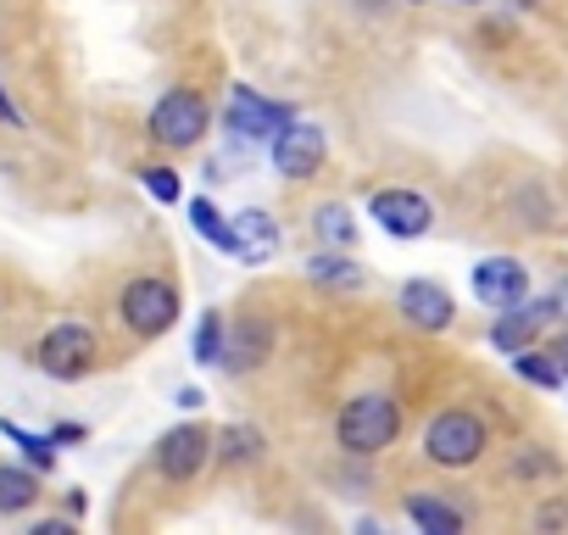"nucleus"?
Instances as JSON below:
<instances>
[{"label": "nucleus", "mask_w": 568, "mask_h": 535, "mask_svg": "<svg viewBox=\"0 0 568 535\" xmlns=\"http://www.w3.org/2000/svg\"><path fill=\"white\" fill-rule=\"evenodd\" d=\"M396 435H402V407H396V396H385V391L352 396V402L341 407V418H335V441H341L352 457H374V452L396 446Z\"/></svg>", "instance_id": "obj_1"}, {"label": "nucleus", "mask_w": 568, "mask_h": 535, "mask_svg": "<svg viewBox=\"0 0 568 535\" xmlns=\"http://www.w3.org/2000/svg\"><path fill=\"white\" fill-rule=\"evenodd\" d=\"M485 441H490V430H485L479 413L446 407V413H435L429 430H424V457L440 463V468H468V463L485 457Z\"/></svg>", "instance_id": "obj_2"}, {"label": "nucleus", "mask_w": 568, "mask_h": 535, "mask_svg": "<svg viewBox=\"0 0 568 535\" xmlns=\"http://www.w3.org/2000/svg\"><path fill=\"white\" fill-rule=\"evenodd\" d=\"M118 313H123V324H129L140 341H156V335H168V330L179 324V291H173L168 280H156V274L129 280L123 296H118Z\"/></svg>", "instance_id": "obj_3"}, {"label": "nucleus", "mask_w": 568, "mask_h": 535, "mask_svg": "<svg viewBox=\"0 0 568 535\" xmlns=\"http://www.w3.org/2000/svg\"><path fill=\"white\" fill-rule=\"evenodd\" d=\"M95 357H101V341H95L90 324H57V330H45V341L34 346L40 374H51V380H62V385L84 380V374L95 369Z\"/></svg>", "instance_id": "obj_4"}, {"label": "nucleus", "mask_w": 568, "mask_h": 535, "mask_svg": "<svg viewBox=\"0 0 568 535\" xmlns=\"http://www.w3.org/2000/svg\"><path fill=\"white\" fill-rule=\"evenodd\" d=\"M284 123H296V107H284V101H262L256 90L234 84L229 90V107H223V129L240 140V145H273V134Z\"/></svg>", "instance_id": "obj_5"}, {"label": "nucleus", "mask_w": 568, "mask_h": 535, "mask_svg": "<svg viewBox=\"0 0 568 535\" xmlns=\"http://www.w3.org/2000/svg\"><path fill=\"white\" fill-rule=\"evenodd\" d=\"M212 112L195 90H168L156 107H151V140L168 145V151H190L201 134H206Z\"/></svg>", "instance_id": "obj_6"}, {"label": "nucleus", "mask_w": 568, "mask_h": 535, "mask_svg": "<svg viewBox=\"0 0 568 535\" xmlns=\"http://www.w3.org/2000/svg\"><path fill=\"white\" fill-rule=\"evenodd\" d=\"M324 157H329V134L318 123L296 118V123H284L273 134V173L278 179H313L324 168Z\"/></svg>", "instance_id": "obj_7"}, {"label": "nucleus", "mask_w": 568, "mask_h": 535, "mask_svg": "<svg viewBox=\"0 0 568 535\" xmlns=\"http://www.w3.org/2000/svg\"><path fill=\"white\" fill-rule=\"evenodd\" d=\"M368 218H374L390 240H424L429 223H435V206H429V195H418V190H374V195H368Z\"/></svg>", "instance_id": "obj_8"}, {"label": "nucleus", "mask_w": 568, "mask_h": 535, "mask_svg": "<svg viewBox=\"0 0 568 535\" xmlns=\"http://www.w3.org/2000/svg\"><path fill=\"white\" fill-rule=\"evenodd\" d=\"M474 296L485 302V307H518L524 296H529V268L518 262V256H479L474 262Z\"/></svg>", "instance_id": "obj_9"}, {"label": "nucleus", "mask_w": 568, "mask_h": 535, "mask_svg": "<svg viewBox=\"0 0 568 535\" xmlns=\"http://www.w3.org/2000/svg\"><path fill=\"white\" fill-rule=\"evenodd\" d=\"M396 313H402L413 330L440 335V330H452L457 302H452V291H446V285H435V280H407V285L396 291Z\"/></svg>", "instance_id": "obj_10"}, {"label": "nucleus", "mask_w": 568, "mask_h": 535, "mask_svg": "<svg viewBox=\"0 0 568 535\" xmlns=\"http://www.w3.org/2000/svg\"><path fill=\"white\" fill-rule=\"evenodd\" d=\"M206 457H212V435L195 430V424H179V430H168V435L156 441V468H162L168 480H179V485L195 480Z\"/></svg>", "instance_id": "obj_11"}, {"label": "nucleus", "mask_w": 568, "mask_h": 535, "mask_svg": "<svg viewBox=\"0 0 568 535\" xmlns=\"http://www.w3.org/2000/svg\"><path fill=\"white\" fill-rule=\"evenodd\" d=\"M229 223H234V256H240L245 268H262V262L278 256V223H273L262 206H245V212H234Z\"/></svg>", "instance_id": "obj_12"}, {"label": "nucleus", "mask_w": 568, "mask_h": 535, "mask_svg": "<svg viewBox=\"0 0 568 535\" xmlns=\"http://www.w3.org/2000/svg\"><path fill=\"white\" fill-rule=\"evenodd\" d=\"M307 280L318 291H363L368 285V268L352 256V245H324L318 256H307Z\"/></svg>", "instance_id": "obj_13"}, {"label": "nucleus", "mask_w": 568, "mask_h": 535, "mask_svg": "<svg viewBox=\"0 0 568 535\" xmlns=\"http://www.w3.org/2000/svg\"><path fill=\"white\" fill-rule=\"evenodd\" d=\"M540 324H546V319H540V307H535V302L524 296L518 307H501V313H496V324H490V346L513 357V352H524V346H535V335H540Z\"/></svg>", "instance_id": "obj_14"}, {"label": "nucleus", "mask_w": 568, "mask_h": 535, "mask_svg": "<svg viewBox=\"0 0 568 535\" xmlns=\"http://www.w3.org/2000/svg\"><path fill=\"white\" fill-rule=\"evenodd\" d=\"M402 513L424 529V535H463V513L452 507V502H440V496H424V491H413L407 502H402Z\"/></svg>", "instance_id": "obj_15"}, {"label": "nucleus", "mask_w": 568, "mask_h": 535, "mask_svg": "<svg viewBox=\"0 0 568 535\" xmlns=\"http://www.w3.org/2000/svg\"><path fill=\"white\" fill-rule=\"evenodd\" d=\"M212 452H217V463H229V468H251V463H262L267 435H262L256 424H229V430L212 441Z\"/></svg>", "instance_id": "obj_16"}, {"label": "nucleus", "mask_w": 568, "mask_h": 535, "mask_svg": "<svg viewBox=\"0 0 568 535\" xmlns=\"http://www.w3.org/2000/svg\"><path fill=\"white\" fill-rule=\"evenodd\" d=\"M40 502V468L0 463V513H29Z\"/></svg>", "instance_id": "obj_17"}, {"label": "nucleus", "mask_w": 568, "mask_h": 535, "mask_svg": "<svg viewBox=\"0 0 568 535\" xmlns=\"http://www.w3.org/2000/svg\"><path fill=\"white\" fill-rule=\"evenodd\" d=\"M223 346H229V324H223L217 307H206L201 324H195V346H190L195 369H223Z\"/></svg>", "instance_id": "obj_18"}, {"label": "nucleus", "mask_w": 568, "mask_h": 535, "mask_svg": "<svg viewBox=\"0 0 568 535\" xmlns=\"http://www.w3.org/2000/svg\"><path fill=\"white\" fill-rule=\"evenodd\" d=\"M267 341H273V335H267V324H262V330H256V324L234 330V335H229V346H223V369H229V374L256 369V363L267 357Z\"/></svg>", "instance_id": "obj_19"}, {"label": "nucleus", "mask_w": 568, "mask_h": 535, "mask_svg": "<svg viewBox=\"0 0 568 535\" xmlns=\"http://www.w3.org/2000/svg\"><path fill=\"white\" fill-rule=\"evenodd\" d=\"M190 229H195L206 245H217V251H229V256H234V223L217 212V201L195 195V201H190Z\"/></svg>", "instance_id": "obj_20"}, {"label": "nucleus", "mask_w": 568, "mask_h": 535, "mask_svg": "<svg viewBox=\"0 0 568 535\" xmlns=\"http://www.w3.org/2000/svg\"><path fill=\"white\" fill-rule=\"evenodd\" d=\"M313 234L324 245H352L357 240V212L346 201H324V206H313Z\"/></svg>", "instance_id": "obj_21"}, {"label": "nucleus", "mask_w": 568, "mask_h": 535, "mask_svg": "<svg viewBox=\"0 0 568 535\" xmlns=\"http://www.w3.org/2000/svg\"><path fill=\"white\" fill-rule=\"evenodd\" d=\"M513 374H518V380H529V385H540V391H557V385H562L557 357H551V352H540V346L513 352Z\"/></svg>", "instance_id": "obj_22"}, {"label": "nucleus", "mask_w": 568, "mask_h": 535, "mask_svg": "<svg viewBox=\"0 0 568 535\" xmlns=\"http://www.w3.org/2000/svg\"><path fill=\"white\" fill-rule=\"evenodd\" d=\"M0 435H7L12 446H23V457H29V468H40V474H51L57 468V441L51 435H34V430H23V424H0Z\"/></svg>", "instance_id": "obj_23"}, {"label": "nucleus", "mask_w": 568, "mask_h": 535, "mask_svg": "<svg viewBox=\"0 0 568 535\" xmlns=\"http://www.w3.org/2000/svg\"><path fill=\"white\" fill-rule=\"evenodd\" d=\"M140 184H145L162 206H173V201L184 195V184H179V173H173V168H140Z\"/></svg>", "instance_id": "obj_24"}, {"label": "nucleus", "mask_w": 568, "mask_h": 535, "mask_svg": "<svg viewBox=\"0 0 568 535\" xmlns=\"http://www.w3.org/2000/svg\"><path fill=\"white\" fill-rule=\"evenodd\" d=\"M513 474H557V457H518Z\"/></svg>", "instance_id": "obj_25"}, {"label": "nucleus", "mask_w": 568, "mask_h": 535, "mask_svg": "<svg viewBox=\"0 0 568 535\" xmlns=\"http://www.w3.org/2000/svg\"><path fill=\"white\" fill-rule=\"evenodd\" d=\"M557 524H568V502H546L540 507V529H557Z\"/></svg>", "instance_id": "obj_26"}, {"label": "nucleus", "mask_w": 568, "mask_h": 535, "mask_svg": "<svg viewBox=\"0 0 568 535\" xmlns=\"http://www.w3.org/2000/svg\"><path fill=\"white\" fill-rule=\"evenodd\" d=\"M84 435H90L84 424H57V430H51V441H57V446H68V441H84Z\"/></svg>", "instance_id": "obj_27"}, {"label": "nucleus", "mask_w": 568, "mask_h": 535, "mask_svg": "<svg viewBox=\"0 0 568 535\" xmlns=\"http://www.w3.org/2000/svg\"><path fill=\"white\" fill-rule=\"evenodd\" d=\"M173 402H179V407H184V413H195V407H201V402H206V396H201V391H195V385H184V391H179V396H173Z\"/></svg>", "instance_id": "obj_28"}, {"label": "nucleus", "mask_w": 568, "mask_h": 535, "mask_svg": "<svg viewBox=\"0 0 568 535\" xmlns=\"http://www.w3.org/2000/svg\"><path fill=\"white\" fill-rule=\"evenodd\" d=\"M34 535H73V524L68 518H45V524H34Z\"/></svg>", "instance_id": "obj_29"}, {"label": "nucleus", "mask_w": 568, "mask_h": 535, "mask_svg": "<svg viewBox=\"0 0 568 535\" xmlns=\"http://www.w3.org/2000/svg\"><path fill=\"white\" fill-rule=\"evenodd\" d=\"M546 352H551V357H557V369H562V380H568V335H557V341H551V346H546Z\"/></svg>", "instance_id": "obj_30"}, {"label": "nucleus", "mask_w": 568, "mask_h": 535, "mask_svg": "<svg viewBox=\"0 0 568 535\" xmlns=\"http://www.w3.org/2000/svg\"><path fill=\"white\" fill-rule=\"evenodd\" d=\"M0 123H18V107L7 101V90H0Z\"/></svg>", "instance_id": "obj_31"}, {"label": "nucleus", "mask_w": 568, "mask_h": 535, "mask_svg": "<svg viewBox=\"0 0 568 535\" xmlns=\"http://www.w3.org/2000/svg\"><path fill=\"white\" fill-rule=\"evenodd\" d=\"M507 7H518V12H524V7H535V0H507Z\"/></svg>", "instance_id": "obj_32"}, {"label": "nucleus", "mask_w": 568, "mask_h": 535, "mask_svg": "<svg viewBox=\"0 0 568 535\" xmlns=\"http://www.w3.org/2000/svg\"><path fill=\"white\" fill-rule=\"evenodd\" d=\"M452 7H479V0H452Z\"/></svg>", "instance_id": "obj_33"}, {"label": "nucleus", "mask_w": 568, "mask_h": 535, "mask_svg": "<svg viewBox=\"0 0 568 535\" xmlns=\"http://www.w3.org/2000/svg\"><path fill=\"white\" fill-rule=\"evenodd\" d=\"M413 7H418V0H413Z\"/></svg>", "instance_id": "obj_34"}]
</instances>
